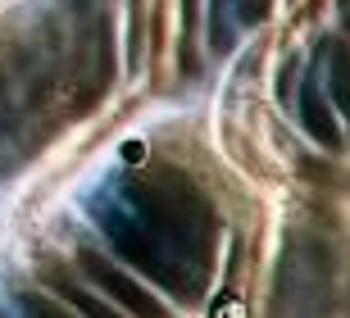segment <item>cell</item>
<instances>
[{"label":"cell","mask_w":350,"mask_h":318,"mask_svg":"<svg viewBox=\"0 0 350 318\" xmlns=\"http://www.w3.org/2000/svg\"><path fill=\"white\" fill-rule=\"evenodd\" d=\"M18 300H23L27 318H68L64 309H55L51 300H46V295H37V291H23V295H18Z\"/></svg>","instance_id":"cell-1"}]
</instances>
